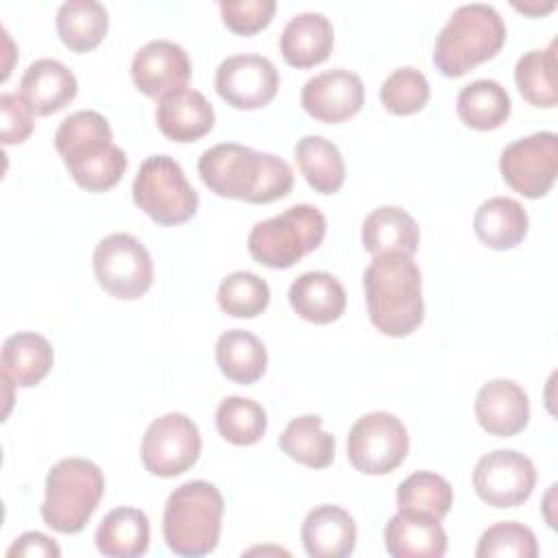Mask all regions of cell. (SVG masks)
<instances>
[{
    "label": "cell",
    "instance_id": "obj_1",
    "mask_svg": "<svg viewBox=\"0 0 558 558\" xmlns=\"http://www.w3.org/2000/svg\"><path fill=\"white\" fill-rule=\"evenodd\" d=\"M203 183L222 198L272 203L290 194L292 168L286 159L235 142H222L198 157Z\"/></svg>",
    "mask_w": 558,
    "mask_h": 558
},
{
    "label": "cell",
    "instance_id": "obj_2",
    "mask_svg": "<svg viewBox=\"0 0 558 558\" xmlns=\"http://www.w3.org/2000/svg\"><path fill=\"white\" fill-rule=\"evenodd\" d=\"M362 281L368 318L384 336L403 338L423 323V277L410 255H373Z\"/></svg>",
    "mask_w": 558,
    "mask_h": 558
},
{
    "label": "cell",
    "instance_id": "obj_3",
    "mask_svg": "<svg viewBox=\"0 0 558 558\" xmlns=\"http://www.w3.org/2000/svg\"><path fill=\"white\" fill-rule=\"evenodd\" d=\"M54 148L70 177L87 192H107L124 174L126 153L113 144L107 118L94 109L70 113L54 131Z\"/></svg>",
    "mask_w": 558,
    "mask_h": 558
},
{
    "label": "cell",
    "instance_id": "obj_4",
    "mask_svg": "<svg viewBox=\"0 0 558 558\" xmlns=\"http://www.w3.org/2000/svg\"><path fill=\"white\" fill-rule=\"evenodd\" d=\"M504 41L506 24L493 4H460L436 35L434 65L445 76H462L477 63L493 59Z\"/></svg>",
    "mask_w": 558,
    "mask_h": 558
},
{
    "label": "cell",
    "instance_id": "obj_5",
    "mask_svg": "<svg viewBox=\"0 0 558 558\" xmlns=\"http://www.w3.org/2000/svg\"><path fill=\"white\" fill-rule=\"evenodd\" d=\"M225 499L205 480H190L177 486L163 506V538L177 556L198 558L216 549L220 541Z\"/></svg>",
    "mask_w": 558,
    "mask_h": 558
},
{
    "label": "cell",
    "instance_id": "obj_6",
    "mask_svg": "<svg viewBox=\"0 0 558 558\" xmlns=\"http://www.w3.org/2000/svg\"><path fill=\"white\" fill-rule=\"evenodd\" d=\"M105 475L87 458H63L46 475L41 519L59 534H78L96 512Z\"/></svg>",
    "mask_w": 558,
    "mask_h": 558
},
{
    "label": "cell",
    "instance_id": "obj_7",
    "mask_svg": "<svg viewBox=\"0 0 558 558\" xmlns=\"http://www.w3.org/2000/svg\"><path fill=\"white\" fill-rule=\"evenodd\" d=\"M327 233V220L314 205L299 203L286 211L259 220L248 233V253L268 268H290L303 255L316 251Z\"/></svg>",
    "mask_w": 558,
    "mask_h": 558
},
{
    "label": "cell",
    "instance_id": "obj_8",
    "mask_svg": "<svg viewBox=\"0 0 558 558\" xmlns=\"http://www.w3.org/2000/svg\"><path fill=\"white\" fill-rule=\"evenodd\" d=\"M133 203L157 225L174 227L198 209V194L179 161L170 155H150L133 179Z\"/></svg>",
    "mask_w": 558,
    "mask_h": 558
},
{
    "label": "cell",
    "instance_id": "obj_9",
    "mask_svg": "<svg viewBox=\"0 0 558 558\" xmlns=\"http://www.w3.org/2000/svg\"><path fill=\"white\" fill-rule=\"evenodd\" d=\"M410 436L392 412L375 410L362 414L349 429L347 458L364 475L395 471L408 456Z\"/></svg>",
    "mask_w": 558,
    "mask_h": 558
},
{
    "label": "cell",
    "instance_id": "obj_10",
    "mask_svg": "<svg viewBox=\"0 0 558 558\" xmlns=\"http://www.w3.org/2000/svg\"><path fill=\"white\" fill-rule=\"evenodd\" d=\"M98 286L116 299L133 301L153 286V257L131 233H109L94 248Z\"/></svg>",
    "mask_w": 558,
    "mask_h": 558
},
{
    "label": "cell",
    "instance_id": "obj_11",
    "mask_svg": "<svg viewBox=\"0 0 558 558\" xmlns=\"http://www.w3.org/2000/svg\"><path fill=\"white\" fill-rule=\"evenodd\" d=\"M201 432L183 412H168L155 418L144 436L140 456L148 473L174 477L192 469L201 456Z\"/></svg>",
    "mask_w": 558,
    "mask_h": 558
},
{
    "label": "cell",
    "instance_id": "obj_12",
    "mask_svg": "<svg viewBox=\"0 0 558 558\" xmlns=\"http://www.w3.org/2000/svg\"><path fill=\"white\" fill-rule=\"evenodd\" d=\"M558 170V135L538 131L514 140L501 150V179L525 198H541L549 192Z\"/></svg>",
    "mask_w": 558,
    "mask_h": 558
},
{
    "label": "cell",
    "instance_id": "obj_13",
    "mask_svg": "<svg viewBox=\"0 0 558 558\" xmlns=\"http://www.w3.org/2000/svg\"><path fill=\"white\" fill-rule=\"evenodd\" d=\"M536 484L534 462L514 449H495L473 466V488L493 508H517L530 499Z\"/></svg>",
    "mask_w": 558,
    "mask_h": 558
},
{
    "label": "cell",
    "instance_id": "obj_14",
    "mask_svg": "<svg viewBox=\"0 0 558 558\" xmlns=\"http://www.w3.org/2000/svg\"><path fill=\"white\" fill-rule=\"evenodd\" d=\"M218 96L233 109L253 111L266 107L279 89V72L268 57L246 52L220 61L214 78Z\"/></svg>",
    "mask_w": 558,
    "mask_h": 558
},
{
    "label": "cell",
    "instance_id": "obj_15",
    "mask_svg": "<svg viewBox=\"0 0 558 558\" xmlns=\"http://www.w3.org/2000/svg\"><path fill=\"white\" fill-rule=\"evenodd\" d=\"M364 105L362 78L344 68L325 70L305 81L301 107L318 122L338 124L353 118Z\"/></svg>",
    "mask_w": 558,
    "mask_h": 558
},
{
    "label": "cell",
    "instance_id": "obj_16",
    "mask_svg": "<svg viewBox=\"0 0 558 558\" xmlns=\"http://www.w3.org/2000/svg\"><path fill=\"white\" fill-rule=\"evenodd\" d=\"M192 76V63L183 46L170 39H153L144 44L131 61V78L135 87L150 98L185 87Z\"/></svg>",
    "mask_w": 558,
    "mask_h": 558
},
{
    "label": "cell",
    "instance_id": "obj_17",
    "mask_svg": "<svg viewBox=\"0 0 558 558\" xmlns=\"http://www.w3.org/2000/svg\"><path fill=\"white\" fill-rule=\"evenodd\" d=\"M475 418L484 432L508 438L527 427L530 399L527 392L512 379H490L475 397Z\"/></svg>",
    "mask_w": 558,
    "mask_h": 558
},
{
    "label": "cell",
    "instance_id": "obj_18",
    "mask_svg": "<svg viewBox=\"0 0 558 558\" xmlns=\"http://www.w3.org/2000/svg\"><path fill=\"white\" fill-rule=\"evenodd\" d=\"M155 120L168 140L190 144L214 129L216 113L211 102L198 89L179 87L157 100Z\"/></svg>",
    "mask_w": 558,
    "mask_h": 558
},
{
    "label": "cell",
    "instance_id": "obj_19",
    "mask_svg": "<svg viewBox=\"0 0 558 558\" xmlns=\"http://www.w3.org/2000/svg\"><path fill=\"white\" fill-rule=\"evenodd\" d=\"M78 81L59 59H35L20 78V96L33 116H50L74 100Z\"/></svg>",
    "mask_w": 558,
    "mask_h": 558
},
{
    "label": "cell",
    "instance_id": "obj_20",
    "mask_svg": "<svg viewBox=\"0 0 558 558\" xmlns=\"http://www.w3.org/2000/svg\"><path fill=\"white\" fill-rule=\"evenodd\" d=\"M301 541L312 558H347L355 549L357 527L344 508L320 504L305 514Z\"/></svg>",
    "mask_w": 558,
    "mask_h": 558
},
{
    "label": "cell",
    "instance_id": "obj_21",
    "mask_svg": "<svg viewBox=\"0 0 558 558\" xmlns=\"http://www.w3.org/2000/svg\"><path fill=\"white\" fill-rule=\"evenodd\" d=\"M386 551L395 558H440L447 554V532L440 519L399 510L384 530Z\"/></svg>",
    "mask_w": 558,
    "mask_h": 558
},
{
    "label": "cell",
    "instance_id": "obj_22",
    "mask_svg": "<svg viewBox=\"0 0 558 558\" xmlns=\"http://www.w3.org/2000/svg\"><path fill=\"white\" fill-rule=\"evenodd\" d=\"M333 48V28L325 13L303 11L292 15L279 39V50L288 65L312 68L323 63Z\"/></svg>",
    "mask_w": 558,
    "mask_h": 558
},
{
    "label": "cell",
    "instance_id": "obj_23",
    "mask_svg": "<svg viewBox=\"0 0 558 558\" xmlns=\"http://www.w3.org/2000/svg\"><path fill=\"white\" fill-rule=\"evenodd\" d=\"M288 301L303 320L329 325L344 314L347 292L331 272L310 270L290 283Z\"/></svg>",
    "mask_w": 558,
    "mask_h": 558
},
{
    "label": "cell",
    "instance_id": "obj_24",
    "mask_svg": "<svg viewBox=\"0 0 558 558\" xmlns=\"http://www.w3.org/2000/svg\"><path fill=\"white\" fill-rule=\"evenodd\" d=\"M421 242L416 220L397 205L373 209L362 222V246L371 255L403 253L414 255Z\"/></svg>",
    "mask_w": 558,
    "mask_h": 558
},
{
    "label": "cell",
    "instance_id": "obj_25",
    "mask_svg": "<svg viewBox=\"0 0 558 558\" xmlns=\"http://www.w3.org/2000/svg\"><path fill=\"white\" fill-rule=\"evenodd\" d=\"M94 538L98 551L107 558H137L148 549L150 523L140 508L120 506L102 517Z\"/></svg>",
    "mask_w": 558,
    "mask_h": 558
},
{
    "label": "cell",
    "instance_id": "obj_26",
    "mask_svg": "<svg viewBox=\"0 0 558 558\" xmlns=\"http://www.w3.org/2000/svg\"><path fill=\"white\" fill-rule=\"evenodd\" d=\"M52 362V344L41 333L17 331L2 342V375L9 377L15 388H31L39 384L50 373Z\"/></svg>",
    "mask_w": 558,
    "mask_h": 558
},
{
    "label": "cell",
    "instance_id": "obj_27",
    "mask_svg": "<svg viewBox=\"0 0 558 558\" xmlns=\"http://www.w3.org/2000/svg\"><path fill=\"white\" fill-rule=\"evenodd\" d=\"M527 211L510 196H493L484 201L473 216L475 235L495 251H506L521 244L527 235Z\"/></svg>",
    "mask_w": 558,
    "mask_h": 558
},
{
    "label": "cell",
    "instance_id": "obj_28",
    "mask_svg": "<svg viewBox=\"0 0 558 558\" xmlns=\"http://www.w3.org/2000/svg\"><path fill=\"white\" fill-rule=\"evenodd\" d=\"M456 111L469 129L493 131L510 118L512 102L499 81L477 78L458 92Z\"/></svg>",
    "mask_w": 558,
    "mask_h": 558
},
{
    "label": "cell",
    "instance_id": "obj_29",
    "mask_svg": "<svg viewBox=\"0 0 558 558\" xmlns=\"http://www.w3.org/2000/svg\"><path fill=\"white\" fill-rule=\"evenodd\" d=\"M216 362L220 373L235 384H255L268 364L264 342L246 329H229L216 340Z\"/></svg>",
    "mask_w": 558,
    "mask_h": 558
},
{
    "label": "cell",
    "instance_id": "obj_30",
    "mask_svg": "<svg viewBox=\"0 0 558 558\" xmlns=\"http://www.w3.org/2000/svg\"><path fill=\"white\" fill-rule=\"evenodd\" d=\"M109 13L96 0H65L57 11V33L72 52L94 50L107 35Z\"/></svg>",
    "mask_w": 558,
    "mask_h": 558
},
{
    "label": "cell",
    "instance_id": "obj_31",
    "mask_svg": "<svg viewBox=\"0 0 558 558\" xmlns=\"http://www.w3.org/2000/svg\"><path fill=\"white\" fill-rule=\"evenodd\" d=\"M301 174L320 194H333L344 183V159L340 148L323 135H303L294 146Z\"/></svg>",
    "mask_w": 558,
    "mask_h": 558
},
{
    "label": "cell",
    "instance_id": "obj_32",
    "mask_svg": "<svg viewBox=\"0 0 558 558\" xmlns=\"http://www.w3.org/2000/svg\"><path fill=\"white\" fill-rule=\"evenodd\" d=\"M279 447L288 458L310 469L329 466L336 453V440L323 429V418L318 414H301L292 418L279 436Z\"/></svg>",
    "mask_w": 558,
    "mask_h": 558
},
{
    "label": "cell",
    "instance_id": "obj_33",
    "mask_svg": "<svg viewBox=\"0 0 558 558\" xmlns=\"http://www.w3.org/2000/svg\"><path fill=\"white\" fill-rule=\"evenodd\" d=\"M556 39L547 48H534L519 57L514 65V83L521 96L543 109H551L558 102V70H556Z\"/></svg>",
    "mask_w": 558,
    "mask_h": 558
},
{
    "label": "cell",
    "instance_id": "obj_34",
    "mask_svg": "<svg viewBox=\"0 0 558 558\" xmlns=\"http://www.w3.org/2000/svg\"><path fill=\"white\" fill-rule=\"evenodd\" d=\"M397 506L399 510L442 519L453 506V488L434 471H416L399 484Z\"/></svg>",
    "mask_w": 558,
    "mask_h": 558
},
{
    "label": "cell",
    "instance_id": "obj_35",
    "mask_svg": "<svg viewBox=\"0 0 558 558\" xmlns=\"http://www.w3.org/2000/svg\"><path fill=\"white\" fill-rule=\"evenodd\" d=\"M216 427L231 445H255L262 440L268 427L266 410L248 397H225L216 408Z\"/></svg>",
    "mask_w": 558,
    "mask_h": 558
},
{
    "label": "cell",
    "instance_id": "obj_36",
    "mask_svg": "<svg viewBox=\"0 0 558 558\" xmlns=\"http://www.w3.org/2000/svg\"><path fill=\"white\" fill-rule=\"evenodd\" d=\"M216 299L225 314L233 318H255L268 307L270 288L259 275L235 270L220 281Z\"/></svg>",
    "mask_w": 558,
    "mask_h": 558
},
{
    "label": "cell",
    "instance_id": "obj_37",
    "mask_svg": "<svg viewBox=\"0 0 558 558\" xmlns=\"http://www.w3.org/2000/svg\"><path fill=\"white\" fill-rule=\"evenodd\" d=\"M379 98L390 113L412 116L427 105L429 83L421 70L403 65L386 76L379 89Z\"/></svg>",
    "mask_w": 558,
    "mask_h": 558
},
{
    "label": "cell",
    "instance_id": "obj_38",
    "mask_svg": "<svg viewBox=\"0 0 558 558\" xmlns=\"http://www.w3.org/2000/svg\"><path fill=\"white\" fill-rule=\"evenodd\" d=\"M477 558H536L534 532L519 521H501L484 530L475 547Z\"/></svg>",
    "mask_w": 558,
    "mask_h": 558
},
{
    "label": "cell",
    "instance_id": "obj_39",
    "mask_svg": "<svg viewBox=\"0 0 558 558\" xmlns=\"http://www.w3.org/2000/svg\"><path fill=\"white\" fill-rule=\"evenodd\" d=\"M220 17L225 26L238 35H255L266 28L275 15V0H220Z\"/></svg>",
    "mask_w": 558,
    "mask_h": 558
},
{
    "label": "cell",
    "instance_id": "obj_40",
    "mask_svg": "<svg viewBox=\"0 0 558 558\" xmlns=\"http://www.w3.org/2000/svg\"><path fill=\"white\" fill-rule=\"evenodd\" d=\"M0 113H2V144H22L33 133V111L22 100L20 94L2 92L0 94Z\"/></svg>",
    "mask_w": 558,
    "mask_h": 558
},
{
    "label": "cell",
    "instance_id": "obj_41",
    "mask_svg": "<svg viewBox=\"0 0 558 558\" xmlns=\"http://www.w3.org/2000/svg\"><path fill=\"white\" fill-rule=\"evenodd\" d=\"M9 558H15V556H26V558H33V556H46V558H59L61 556V549L59 545L41 534V532H24L20 538H15V543L9 547L7 551Z\"/></svg>",
    "mask_w": 558,
    "mask_h": 558
},
{
    "label": "cell",
    "instance_id": "obj_42",
    "mask_svg": "<svg viewBox=\"0 0 558 558\" xmlns=\"http://www.w3.org/2000/svg\"><path fill=\"white\" fill-rule=\"evenodd\" d=\"M512 7L527 15H543V13H549L556 7V2H545V4L543 2H512Z\"/></svg>",
    "mask_w": 558,
    "mask_h": 558
}]
</instances>
